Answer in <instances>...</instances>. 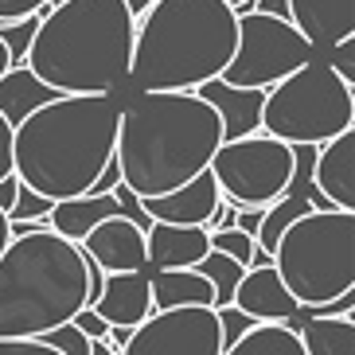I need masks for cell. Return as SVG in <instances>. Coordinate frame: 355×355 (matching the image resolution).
<instances>
[{
  "label": "cell",
  "mask_w": 355,
  "mask_h": 355,
  "mask_svg": "<svg viewBox=\"0 0 355 355\" xmlns=\"http://www.w3.org/2000/svg\"><path fill=\"white\" fill-rule=\"evenodd\" d=\"M121 105L105 94L55 98L12 129V176L47 203L78 199L114 160Z\"/></svg>",
  "instance_id": "cell-1"
},
{
  "label": "cell",
  "mask_w": 355,
  "mask_h": 355,
  "mask_svg": "<svg viewBox=\"0 0 355 355\" xmlns=\"http://www.w3.org/2000/svg\"><path fill=\"white\" fill-rule=\"evenodd\" d=\"M219 145V117L196 94H133L117 121L114 160L137 199H157L203 176Z\"/></svg>",
  "instance_id": "cell-2"
},
{
  "label": "cell",
  "mask_w": 355,
  "mask_h": 355,
  "mask_svg": "<svg viewBox=\"0 0 355 355\" xmlns=\"http://www.w3.org/2000/svg\"><path fill=\"white\" fill-rule=\"evenodd\" d=\"M239 43V16L227 0H153L133 28L129 78L137 94H196L223 78Z\"/></svg>",
  "instance_id": "cell-3"
},
{
  "label": "cell",
  "mask_w": 355,
  "mask_h": 355,
  "mask_svg": "<svg viewBox=\"0 0 355 355\" xmlns=\"http://www.w3.org/2000/svg\"><path fill=\"white\" fill-rule=\"evenodd\" d=\"M137 20L121 0H67L40 20L24 67L55 94H105L129 78Z\"/></svg>",
  "instance_id": "cell-4"
},
{
  "label": "cell",
  "mask_w": 355,
  "mask_h": 355,
  "mask_svg": "<svg viewBox=\"0 0 355 355\" xmlns=\"http://www.w3.org/2000/svg\"><path fill=\"white\" fill-rule=\"evenodd\" d=\"M90 304L86 258L59 234H20L0 254V340H40Z\"/></svg>",
  "instance_id": "cell-5"
},
{
  "label": "cell",
  "mask_w": 355,
  "mask_h": 355,
  "mask_svg": "<svg viewBox=\"0 0 355 355\" xmlns=\"http://www.w3.org/2000/svg\"><path fill=\"white\" fill-rule=\"evenodd\" d=\"M273 273L301 309L355 293V211H309L273 246Z\"/></svg>",
  "instance_id": "cell-6"
},
{
  "label": "cell",
  "mask_w": 355,
  "mask_h": 355,
  "mask_svg": "<svg viewBox=\"0 0 355 355\" xmlns=\"http://www.w3.org/2000/svg\"><path fill=\"white\" fill-rule=\"evenodd\" d=\"M347 129H355V90L340 83L324 59L304 63L273 90H266L261 133L282 141V145L320 148Z\"/></svg>",
  "instance_id": "cell-7"
},
{
  "label": "cell",
  "mask_w": 355,
  "mask_h": 355,
  "mask_svg": "<svg viewBox=\"0 0 355 355\" xmlns=\"http://www.w3.org/2000/svg\"><path fill=\"white\" fill-rule=\"evenodd\" d=\"M211 180L234 211H266L285 196L293 180V148L266 133L223 141L211 160Z\"/></svg>",
  "instance_id": "cell-8"
},
{
  "label": "cell",
  "mask_w": 355,
  "mask_h": 355,
  "mask_svg": "<svg viewBox=\"0 0 355 355\" xmlns=\"http://www.w3.org/2000/svg\"><path fill=\"white\" fill-rule=\"evenodd\" d=\"M316 51L301 35L293 32L289 20H273L261 12H242L239 16V43L230 55L223 83L239 86V90H273V86L313 63Z\"/></svg>",
  "instance_id": "cell-9"
},
{
  "label": "cell",
  "mask_w": 355,
  "mask_h": 355,
  "mask_svg": "<svg viewBox=\"0 0 355 355\" xmlns=\"http://www.w3.org/2000/svg\"><path fill=\"white\" fill-rule=\"evenodd\" d=\"M121 355H223L215 309H168L133 328Z\"/></svg>",
  "instance_id": "cell-10"
},
{
  "label": "cell",
  "mask_w": 355,
  "mask_h": 355,
  "mask_svg": "<svg viewBox=\"0 0 355 355\" xmlns=\"http://www.w3.org/2000/svg\"><path fill=\"white\" fill-rule=\"evenodd\" d=\"M86 261H94L102 277L110 273H145V234L125 219L98 223L83 242H78Z\"/></svg>",
  "instance_id": "cell-11"
},
{
  "label": "cell",
  "mask_w": 355,
  "mask_h": 355,
  "mask_svg": "<svg viewBox=\"0 0 355 355\" xmlns=\"http://www.w3.org/2000/svg\"><path fill=\"white\" fill-rule=\"evenodd\" d=\"M219 203H223V196H219V188H215V180H211V172H203V176H196L191 184L168 191V196L141 199V211L148 215V223L207 230V223L215 219Z\"/></svg>",
  "instance_id": "cell-12"
},
{
  "label": "cell",
  "mask_w": 355,
  "mask_h": 355,
  "mask_svg": "<svg viewBox=\"0 0 355 355\" xmlns=\"http://www.w3.org/2000/svg\"><path fill=\"white\" fill-rule=\"evenodd\" d=\"M289 24L313 51H332L355 35V0H289Z\"/></svg>",
  "instance_id": "cell-13"
},
{
  "label": "cell",
  "mask_w": 355,
  "mask_h": 355,
  "mask_svg": "<svg viewBox=\"0 0 355 355\" xmlns=\"http://www.w3.org/2000/svg\"><path fill=\"white\" fill-rule=\"evenodd\" d=\"M110 328H141L153 316V297H148V270L145 273H110L102 277L98 301L90 304Z\"/></svg>",
  "instance_id": "cell-14"
},
{
  "label": "cell",
  "mask_w": 355,
  "mask_h": 355,
  "mask_svg": "<svg viewBox=\"0 0 355 355\" xmlns=\"http://www.w3.org/2000/svg\"><path fill=\"white\" fill-rule=\"evenodd\" d=\"M234 309L246 313L254 324H282L289 328L301 313V304L289 297V289L282 285V277L270 270H246L239 289H234Z\"/></svg>",
  "instance_id": "cell-15"
},
{
  "label": "cell",
  "mask_w": 355,
  "mask_h": 355,
  "mask_svg": "<svg viewBox=\"0 0 355 355\" xmlns=\"http://www.w3.org/2000/svg\"><path fill=\"white\" fill-rule=\"evenodd\" d=\"M313 188L332 203V211H355V129L316 148Z\"/></svg>",
  "instance_id": "cell-16"
},
{
  "label": "cell",
  "mask_w": 355,
  "mask_h": 355,
  "mask_svg": "<svg viewBox=\"0 0 355 355\" xmlns=\"http://www.w3.org/2000/svg\"><path fill=\"white\" fill-rule=\"evenodd\" d=\"M196 98L215 110L223 141H242V137L261 133V102H266L261 90H239V86H227L223 78H211L196 90Z\"/></svg>",
  "instance_id": "cell-17"
},
{
  "label": "cell",
  "mask_w": 355,
  "mask_h": 355,
  "mask_svg": "<svg viewBox=\"0 0 355 355\" xmlns=\"http://www.w3.org/2000/svg\"><path fill=\"white\" fill-rule=\"evenodd\" d=\"M207 254H211L207 230H199V227H164V223H153V230L145 234V270H153V273L196 270Z\"/></svg>",
  "instance_id": "cell-18"
},
{
  "label": "cell",
  "mask_w": 355,
  "mask_h": 355,
  "mask_svg": "<svg viewBox=\"0 0 355 355\" xmlns=\"http://www.w3.org/2000/svg\"><path fill=\"white\" fill-rule=\"evenodd\" d=\"M105 219H121V207H117L114 196H78V199L55 203L51 215H47V227H51V234H59V239L78 246Z\"/></svg>",
  "instance_id": "cell-19"
},
{
  "label": "cell",
  "mask_w": 355,
  "mask_h": 355,
  "mask_svg": "<svg viewBox=\"0 0 355 355\" xmlns=\"http://www.w3.org/2000/svg\"><path fill=\"white\" fill-rule=\"evenodd\" d=\"M148 297L153 313L168 309H215V293L196 270H172V273H148Z\"/></svg>",
  "instance_id": "cell-20"
},
{
  "label": "cell",
  "mask_w": 355,
  "mask_h": 355,
  "mask_svg": "<svg viewBox=\"0 0 355 355\" xmlns=\"http://www.w3.org/2000/svg\"><path fill=\"white\" fill-rule=\"evenodd\" d=\"M55 98H63V94H55L51 86H43L28 67H12V71L0 78V117H4L12 129L20 125V121H28V117H32L35 110H43L47 102H55Z\"/></svg>",
  "instance_id": "cell-21"
},
{
  "label": "cell",
  "mask_w": 355,
  "mask_h": 355,
  "mask_svg": "<svg viewBox=\"0 0 355 355\" xmlns=\"http://www.w3.org/2000/svg\"><path fill=\"white\" fill-rule=\"evenodd\" d=\"M289 332H297L304 355H355V320L352 316H316V320H304L297 313V320L289 324Z\"/></svg>",
  "instance_id": "cell-22"
},
{
  "label": "cell",
  "mask_w": 355,
  "mask_h": 355,
  "mask_svg": "<svg viewBox=\"0 0 355 355\" xmlns=\"http://www.w3.org/2000/svg\"><path fill=\"white\" fill-rule=\"evenodd\" d=\"M223 355H304V347L297 340V332H289L282 324H258Z\"/></svg>",
  "instance_id": "cell-23"
},
{
  "label": "cell",
  "mask_w": 355,
  "mask_h": 355,
  "mask_svg": "<svg viewBox=\"0 0 355 355\" xmlns=\"http://www.w3.org/2000/svg\"><path fill=\"white\" fill-rule=\"evenodd\" d=\"M196 273L211 285V293H215V309H227V304H234V289H239V282H242V273L246 270L234 266L230 258H223V254H207V258L196 266Z\"/></svg>",
  "instance_id": "cell-24"
},
{
  "label": "cell",
  "mask_w": 355,
  "mask_h": 355,
  "mask_svg": "<svg viewBox=\"0 0 355 355\" xmlns=\"http://www.w3.org/2000/svg\"><path fill=\"white\" fill-rule=\"evenodd\" d=\"M35 32H40V16H28V20H16V24H0V43H4L12 67H24V59L32 51Z\"/></svg>",
  "instance_id": "cell-25"
},
{
  "label": "cell",
  "mask_w": 355,
  "mask_h": 355,
  "mask_svg": "<svg viewBox=\"0 0 355 355\" xmlns=\"http://www.w3.org/2000/svg\"><path fill=\"white\" fill-rule=\"evenodd\" d=\"M51 207H55V203H47L43 196L20 188V191H16V203H12V211H8V227H28V223H35V219H47Z\"/></svg>",
  "instance_id": "cell-26"
},
{
  "label": "cell",
  "mask_w": 355,
  "mask_h": 355,
  "mask_svg": "<svg viewBox=\"0 0 355 355\" xmlns=\"http://www.w3.org/2000/svg\"><path fill=\"white\" fill-rule=\"evenodd\" d=\"M215 320H219V344H223V352L239 344V340L250 332V328H258V324H254L246 313H239L234 304H227V309H215Z\"/></svg>",
  "instance_id": "cell-27"
},
{
  "label": "cell",
  "mask_w": 355,
  "mask_h": 355,
  "mask_svg": "<svg viewBox=\"0 0 355 355\" xmlns=\"http://www.w3.org/2000/svg\"><path fill=\"white\" fill-rule=\"evenodd\" d=\"M40 344L55 347L59 355H90V340H86L74 324H59V328H51L47 336H40Z\"/></svg>",
  "instance_id": "cell-28"
},
{
  "label": "cell",
  "mask_w": 355,
  "mask_h": 355,
  "mask_svg": "<svg viewBox=\"0 0 355 355\" xmlns=\"http://www.w3.org/2000/svg\"><path fill=\"white\" fill-rule=\"evenodd\" d=\"M51 12V0H0V24H16L28 20V16H47Z\"/></svg>",
  "instance_id": "cell-29"
},
{
  "label": "cell",
  "mask_w": 355,
  "mask_h": 355,
  "mask_svg": "<svg viewBox=\"0 0 355 355\" xmlns=\"http://www.w3.org/2000/svg\"><path fill=\"white\" fill-rule=\"evenodd\" d=\"M324 63L336 71V78H340V83H347L355 90V35H352V40H344V43H336L332 59H324Z\"/></svg>",
  "instance_id": "cell-30"
},
{
  "label": "cell",
  "mask_w": 355,
  "mask_h": 355,
  "mask_svg": "<svg viewBox=\"0 0 355 355\" xmlns=\"http://www.w3.org/2000/svg\"><path fill=\"white\" fill-rule=\"evenodd\" d=\"M71 324H74V328H78V332L86 336V340H105V336H110V324H105L98 313H90V309H83V313L74 316Z\"/></svg>",
  "instance_id": "cell-31"
},
{
  "label": "cell",
  "mask_w": 355,
  "mask_h": 355,
  "mask_svg": "<svg viewBox=\"0 0 355 355\" xmlns=\"http://www.w3.org/2000/svg\"><path fill=\"white\" fill-rule=\"evenodd\" d=\"M0 355H59L40 340H0Z\"/></svg>",
  "instance_id": "cell-32"
},
{
  "label": "cell",
  "mask_w": 355,
  "mask_h": 355,
  "mask_svg": "<svg viewBox=\"0 0 355 355\" xmlns=\"http://www.w3.org/2000/svg\"><path fill=\"white\" fill-rule=\"evenodd\" d=\"M117 184H121V168H117V160H110V164H105V172L94 180V188L86 191V196H110Z\"/></svg>",
  "instance_id": "cell-33"
},
{
  "label": "cell",
  "mask_w": 355,
  "mask_h": 355,
  "mask_svg": "<svg viewBox=\"0 0 355 355\" xmlns=\"http://www.w3.org/2000/svg\"><path fill=\"white\" fill-rule=\"evenodd\" d=\"M12 176V125L0 117V180Z\"/></svg>",
  "instance_id": "cell-34"
},
{
  "label": "cell",
  "mask_w": 355,
  "mask_h": 355,
  "mask_svg": "<svg viewBox=\"0 0 355 355\" xmlns=\"http://www.w3.org/2000/svg\"><path fill=\"white\" fill-rule=\"evenodd\" d=\"M250 12H261V16H273V20H289V0H254Z\"/></svg>",
  "instance_id": "cell-35"
},
{
  "label": "cell",
  "mask_w": 355,
  "mask_h": 355,
  "mask_svg": "<svg viewBox=\"0 0 355 355\" xmlns=\"http://www.w3.org/2000/svg\"><path fill=\"white\" fill-rule=\"evenodd\" d=\"M258 227H261V211H239V219H234V230H242V234L258 239Z\"/></svg>",
  "instance_id": "cell-36"
},
{
  "label": "cell",
  "mask_w": 355,
  "mask_h": 355,
  "mask_svg": "<svg viewBox=\"0 0 355 355\" xmlns=\"http://www.w3.org/2000/svg\"><path fill=\"white\" fill-rule=\"evenodd\" d=\"M16 191H20V180H16V176L0 180V211H4V215H8L12 203H16Z\"/></svg>",
  "instance_id": "cell-37"
},
{
  "label": "cell",
  "mask_w": 355,
  "mask_h": 355,
  "mask_svg": "<svg viewBox=\"0 0 355 355\" xmlns=\"http://www.w3.org/2000/svg\"><path fill=\"white\" fill-rule=\"evenodd\" d=\"M121 4L129 8V16H133V20H141V16L153 8V0H121Z\"/></svg>",
  "instance_id": "cell-38"
},
{
  "label": "cell",
  "mask_w": 355,
  "mask_h": 355,
  "mask_svg": "<svg viewBox=\"0 0 355 355\" xmlns=\"http://www.w3.org/2000/svg\"><path fill=\"white\" fill-rule=\"evenodd\" d=\"M12 242V230H8V215L0 211V254H4V246Z\"/></svg>",
  "instance_id": "cell-39"
},
{
  "label": "cell",
  "mask_w": 355,
  "mask_h": 355,
  "mask_svg": "<svg viewBox=\"0 0 355 355\" xmlns=\"http://www.w3.org/2000/svg\"><path fill=\"white\" fill-rule=\"evenodd\" d=\"M90 355H121V352H114L105 340H90Z\"/></svg>",
  "instance_id": "cell-40"
},
{
  "label": "cell",
  "mask_w": 355,
  "mask_h": 355,
  "mask_svg": "<svg viewBox=\"0 0 355 355\" xmlns=\"http://www.w3.org/2000/svg\"><path fill=\"white\" fill-rule=\"evenodd\" d=\"M12 71V59H8V51H4V43H0V78Z\"/></svg>",
  "instance_id": "cell-41"
},
{
  "label": "cell",
  "mask_w": 355,
  "mask_h": 355,
  "mask_svg": "<svg viewBox=\"0 0 355 355\" xmlns=\"http://www.w3.org/2000/svg\"><path fill=\"white\" fill-rule=\"evenodd\" d=\"M254 0H230V8H234V16H242V12H250Z\"/></svg>",
  "instance_id": "cell-42"
},
{
  "label": "cell",
  "mask_w": 355,
  "mask_h": 355,
  "mask_svg": "<svg viewBox=\"0 0 355 355\" xmlns=\"http://www.w3.org/2000/svg\"><path fill=\"white\" fill-rule=\"evenodd\" d=\"M59 4H67V0H51V8H59ZM47 16H51V12H47Z\"/></svg>",
  "instance_id": "cell-43"
},
{
  "label": "cell",
  "mask_w": 355,
  "mask_h": 355,
  "mask_svg": "<svg viewBox=\"0 0 355 355\" xmlns=\"http://www.w3.org/2000/svg\"><path fill=\"white\" fill-rule=\"evenodd\" d=\"M227 4H230V0H227Z\"/></svg>",
  "instance_id": "cell-44"
}]
</instances>
